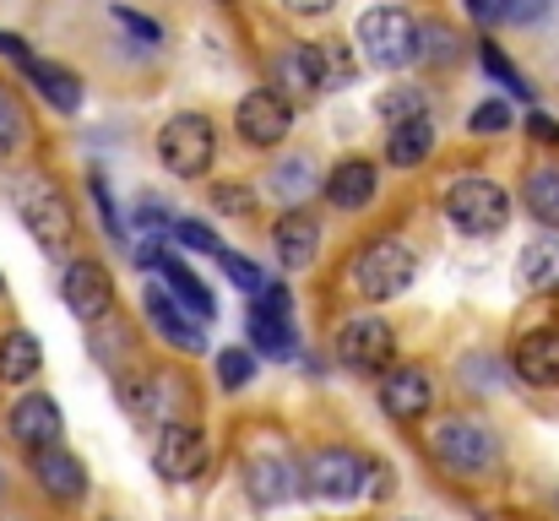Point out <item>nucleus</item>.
Masks as SVG:
<instances>
[{
  "label": "nucleus",
  "instance_id": "37998d69",
  "mask_svg": "<svg viewBox=\"0 0 559 521\" xmlns=\"http://www.w3.org/2000/svg\"><path fill=\"white\" fill-rule=\"evenodd\" d=\"M527 131H533L538 142H555L559 147V120H549V115H533V120H527Z\"/></svg>",
  "mask_w": 559,
  "mask_h": 521
},
{
  "label": "nucleus",
  "instance_id": "aec40b11",
  "mask_svg": "<svg viewBox=\"0 0 559 521\" xmlns=\"http://www.w3.org/2000/svg\"><path fill=\"white\" fill-rule=\"evenodd\" d=\"M516 375L527 386H559V332H533L516 343Z\"/></svg>",
  "mask_w": 559,
  "mask_h": 521
},
{
  "label": "nucleus",
  "instance_id": "ea45409f",
  "mask_svg": "<svg viewBox=\"0 0 559 521\" xmlns=\"http://www.w3.org/2000/svg\"><path fill=\"white\" fill-rule=\"evenodd\" d=\"M272 185H277L283 196H299V190L310 185V164H299V158H294V164H283V169L272 174Z\"/></svg>",
  "mask_w": 559,
  "mask_h": 521
},
{
  "label": "nucleus",
  "instance_id": "f8f14e48",
  "mask_svg": "<svg viewBox=\"0 0 559 521\" xmlns=\"http://www.w3.org/2000/svg\"><path fill=\"white\" fill-rule=\"evenodd\" d=\"M60 435H66V418H60V402H55V396H44V391L16 396V407H11V440H16L22 451L60 446Z\"/></svg>",
  "mask_w": 559,
  "mask_h": 521
},
{
  "label": "nucleus",
  "instance_id": "4c0bfd02",
  "mask_svg": "<svg viewBox=\"0 0 559 521\" xmlns=\"http://www.w3.org/2000/svg\"><path fill=\"white\" fill-rule=\"evenodd\" d=\"M212 201H217L223 212H234V217H245V212L255 206V196H250L245 185H217V190H212Z\"/></svg>",
  "mask_w": 559,
  "mask_h": 521
},
{
  "label": "nucleus",
  "instance_id": "6e6552de",
  "mask_svg": "<svg viewBox=\"0 0 559 521\" xmlns=\"http://www.w3.org/2000/svg\"><path fill=\"white\" fill-rule=\"evenodd\" d=\"M337 358L359 375H374L396 358V332L380 321V316H354L343 332H337Z\"/></svg>",
  "mask_w": 559,
  "mask_h": 521
},
{
  "label": "nucleus",
  "instance_id": "6ab92c4d",
  "mask_svg": "<svg viewBox=\"0 0 559 521\" xmlns=\"http://www.w3.org/2000/svg\"><path fill=\"white\" fill-rule=\"evenodd\" d=\"M272 250H277V261L288 267V272H299V267H310L316 261V250H321V223L310 217V212H283L277 217V228H272Z\"/></svg>",
  "mask_w": 559,
  "mask_h": 521
},
{
  "label": "nucleus",
  "instance_id": "c85d7f7f",
  "mask_svg": "<svg viewBox=\"0 0 559 521\" xmlns=\"http://www.w3.org/2000/svg\"><path fill=\"white\" fill-rule=\"evenodd\" d=\"M255 380V353L250 347H223L217 353V386L223 391H245Z\"/></svg>",
  "mask_w": 559,
  "mask_h": 521
},
{
  "label": "nucleus",
  "instance_id": "cd10ccee",
  "mask_svg": "<svg viewBox=\"0 0 559 521\" xmlns=\"http://www.w3.org/2000/svg\"><path fill=\"white\" fill-rule=\"evenodd\" d=\"M429 109V98L418 93V87H391L380 104H374V115L385 120V126H402V120H418Z\"/></svg>",
  "mask_w": 559,
  "mask_h": 521
},
{
  "label": "nucleus",
  "instance_id": "e433bc0d",
  "mask_svg": "<svg viewBox=\"0 0 559 521\" xmlns=\"http://www.w3.org/2000/svg\"><path fill=\"white\" fill-rule=\"evenodd\" d=\"M115 22H120L126 33H136L142 44H164V27H158L153 16H142V11H131V5H115Z\"/></svg>",
  "mask_w": 559,
  "mask_h": 521
},
{
  "label": "nucleus",
  "instance_id": "c9c22d12",
  "mask_svg": "<svg viewBox=\"0 0 559 521\" xmlns=\"http://www.w3.org/2000/svg\"><path fill=\"white\" fill-rule=\"evenodd\" d=\"M175 239H180L186 250H201V256H223V239H217L206 223H190V217H180V223H175Z\"/></svg>",
  "mask_w": 559,
  "mask_h": 521
},
{
  "label": "nucleus",
  "instance_id": "ddd939ff",
  "mask_svg": "<svg viewBox=\"0 0 559 521\" xmlns=\"http://www.w3.org/2000/svg\"><path fill=\"white\" fill-rule=\"evenodd\" d=\"M429 402H435V380H429V369H418V364L391 369L385 386H380V407H385L396 424H418V418L429 413Z\"/></svg>",
  "mask_w": 559,
  "mask_h": 521
},
{
  "label": "nucleus",
  "instance_id": "c03bdc74",
  "mask_svg": "<svg viewBox=\"0 0 559 521\" xmlns=\"http://www.w3.org/2000/svg\"><path fill=\"white\" fill-rule=\"evenodd\" d=\"M288 11H299V16H321V11H332L337 0H283Z\"/></svg>",
  "mask_w": 559,
  "mask_h": 521
},
{
  "label": "nucleus",
  "instance_id": "393cba45",
  "mask_svg": "<svg viewBox=\"0 0 559 521\" xmlns=\"http://www.w3.org/2000/svg\"><path fill=\"white\" fill-rule=\"evenodd\" d=\"M277 82L288 93H321V60H316V44H288L277 55Z\"/></svg>",
  "mask_w": 559,
  "mask_h": 521
},
{
  "label": "nucleus",
  "instance_id": "7c9ffc66",
  "mask_svg": "<svg viewBox=\"0 0 559 521\" xmlns=\"http://www.w3.org/2000/svg\"><path fill=\"white\" fill-rule=\"evenodd\" d=\"M478 55H484V71H489L495 82H506V93H516V98H533V87H527V76H522V71H516V66H511V60L500 55V44H484Z\"/></svg>",
  "mask_w": 559,
  "mask_h": 521
},
{
  "label": "nucleus",
  "instance_id": "1a4fd4ad",
  "mask_svg": "<svg viewBox=\"0 0 559 521\" xmlns=\"http://www.w3.org/2000/svg\"><path fill=\"white\" fill-rule=\"evenodd\" d=\"M234 126H239V137H245L250 147H277V142L288 137V126H294V109H288L283 93L261 87V93H245V98H239Z\"/></svg>",
  "mask_w": 559,
  "mask_h": 521
},
{
  "label": "nucleus",
  "instance_id": "b1692460",
  "mask_svg": "<svg viewBox=\"0 0 559 521\" xmlns=\"http://www.w3.org/2000/svg\"><path fill=\"white\" fill-rule=\"evenodd\" d=\"M522 283L533 294H559V239H533L522 245V261H516Z\"/></svg>",
  "mask_w": 559,
  "mask_h": 521
},
{
  "label": "nucleus",
  "instance_id": "5701e85b",
  "mask_svg": "<svg viewBox=\"0 0 559 521\" xmlns=\"http://www.w3.org/2000/svg\"><path fill=\"white\" fill-rule=\"evenodd\" d=\"M38 364H44V347H38L33 332H5L0 338V380L5 386H27L38 375Z\"/></svg>",
  "mask_w": 559,
  "mask_h": 521
},
{
  "label": "nucleus",
  "instance_id": "2f4dec72",
  "mask_svg": "<svg viewBox=\"0 0 559 521\" xmlns=\"http://www.w3.org/2000/svg\"><path fill=\"white\" fill-rule=\"evenodd\" d=\"M316 60H321V87H348L354 82V60H348L343 44H321Z\"/></svg>",
  "mask_w": 559,
  "mask_h": 521
},
{
  "label": "nucleus",
  "instance_id": "0eeeda50",
  "mask_svg": "<svg viewBox=\"0 0 559 521\" xmlns=\"http://www.w3.org/2000/svg\"><path fill=\"white\" fill-rule=\"evenodd\" d=\"M212 153H217V137H212V120L206 115H175L158 137V158L164 169L180 174V179H201L212 169Z\"/></svg>",
  "mask_w": 559,
  "mask_h": 521
},
{
  "label": "nucleus",
  "instance_id": "39448f33",
  "mask_svg": "<svg viewBox=\"0 0 559 521\" xmlns=\"http://www.w3.org/2000/svg\"><path fill=\"white\" fill-rule=\"evenodd\" d=\"M413 272H418V256H413L402 239H374V245L359 250V261H354V288H359L370 305H380V299L407 294Z\"/></svg>",
  "mask_w": 559,
  "mask_h": 521
},
{
  "label": "nucleus",
  "instance_id": "58836bf2",
  "mask_svg": "<svg viewBox=\"0 0 559 521\" xmlns=\"http://www.w3.org/2000/svg\"><path fill=\"white\" fill-rule=\"evenodd\" d=\"M544 11H549V0H500V16H506V22H516V27L538 22Z\"/></svg>",
  "mask_w": 559,
  "mask_h": 521
},
{
  "label": "nucleus",
  "instance_id": "de8ad7c7",
  "mask_svg": "<svg viewBox=\"0 0 559 521\" xmlns=\"http://www.w3.org/2000/svg\"><path fill=\"white\" fill-rule=\"evenodd\" d=\"M0 294H5V277H0Z\"/></svg>",
  "mask_w": 559,
  "mask_h": 521
},
{
  "label": "nucleus",
  "instance_id": "4be33fe9",
  "mask_svg": "<svg viewBox=\"0 0 559 521\" xmlns=\"http://www.w3.org/2000/svg\"><path fill=\"white\" fill-rule=\"evenodd\" d=\"M429 153H435V126H429V115L391 126V137H385V158H391L396 169H418Z\"/></svg>",
  "mask_w": 559,
  "mask_h": 521
},
{
  "label": "nucleus",
  "instance_id": "a18cd8bd",
  "mask_svg": "<svg viewBox=\"0 0 559 521\" xmlns=\"http://www.w3.org/2000/svg\"><path fill=\"white\" fill-rule=\"evenodd\" d=\"M0 55H11V60H27V44H22L16 33H0Z\"/></svg>",
  "mask_w": 559,
  "mask_h": 521
},
{
  "label": "nucleus",
  "instance_id": "49530a36",
  "mask_svg": "<svg viewBox=\"0 0 559 521\" xmlns=\"http://www.w3.org/2000/svg\"><path fill=\"white\" fill-rule=\"evenodd\" d=\"M467 11H473L478 22H495V16H500V0H467Z\"/></svg>",
  "mask_w": 559,
  "mask_h": 521
},
{
  "label": "nucleus",
  "instance_id": "a211bd4d",
  "mask_svg": "<svg viewBox=\"0 0 559 521\" xmlns=\"http://www.w3.org/2000/svg\"><path fill=\"white\" fill-rule=\"evenodd\" d=\"M22 66V76H27V87H38V98L49 104V109H60V115H76L82 109V76L76 71H66V66H55V60H16Z\"/></svg>",
  "mask_w": 559,
  "mask_h": 521
},
{
  "label": "nucleus",
  "instance_id": "7ed1b4c3",
  "mask_svg": "<svg viewBox=\"0 0 559 521\" xmlns=\"http://www.w3.org/2000/svg\"><path fill=\"white\" fill-rule=\"evenodd\" d=\"M429 451H435V462L445 467V473H489L495 462H500V440H495V429H484V424H473V418H445V424H435V435H429Z\"/></svg>",
  "mask_w": 559,
  "mask_h": 521
},
{
  "label": "nucleus",
  "instance_id": "f704fd0d",
  "mask_svg": "<svg viewBox=\"0 0 559 521\" xmlns=\"http://www.w3.org/2000/svg\"><path fill=\"white\" fill-rule=\"evenodd\" d=\"M22 131H27V120H22V109H16V98L0 87V158L22 142Z\"/></svg>",
  "mask_w": 559,
  "mask_h": 521
},
{
  "label": "nucleus",
  "instance_id": "a19ab883",
  "mask_svg": "<svg viewBox=\"0 0 559 521\" xmlns=\"http://www.w3.org/2000/svg\"><path fill=\"white\" fill-rule=\"evenodd\" d=\"M365 489H370L374 500H385L396 484H391V462H365Z\"/></svg>",
  "mask_w": 559,
  "mask_h": 521
},
{
  "label": "nucleus",
  "instance_id": "79ce46f5",
  "mask_svg": "<svg viewBox=\"0 0 559 521\" xmlns=\"http://www.w3.org/2000/svg\"><path fill=\"white\" fill-rule=\"evenodd\" d=\"M164 223H169V206L147 196V201H142V228H164Z\"/></svg>",
  "mask_w": 559,
  "mask_h": 521
},
{
  "label": "nucleus",
  "instance_id": "412c9836",
  "mask_svg": "<svg viewBox=\"0 0 559 521\" xmlns=\"http://www.w3.org/2000/svg\"><path fill=\"white\" fill-rule=\"evenodd\" d=\"M374 164L365 158H348V164H337V169L326 174V196H332V206H343V212H359L365 201H374Z\"/></svg>",
  "mask_w": 559,
  "mask_h": 521
},
{
  "label": "nucleus",
  "instance_id": "a878e982",
  "mask_svg": "<svg viewBox=\"0 0 559 521\" xmlns=\"http://www.w3.org/2000/svg\"><path fill=\"white\" fill-rule=\"evenodd\" d=\"M522 201H527V212L544 223V228H559V169H533L527 174V185H522Z\"/></svg>",
  "mask_w": 559,
  "mask_h": 521
},
{
  "label": "nucleus",
  "instance_id": "72a5a7b5",
  "mask_svg": "<svg viewBox=\"0 0 559 521\" xmlns=\"http://www.w3.org/2000/svg\"><path fill=\"white\" fill-rule=\"evenodd\" d=\"M217 261H223V272H228V277H234L245 294H261V288H266V277H261V267H255L250 256H234V250H223Z\"/></svg>",
  "mask_w": 559,
  "mask_h": 521
},
{
  "label": "nucleus",
  "instance_id": "473e14b6",
  "mask_svg": "<svg viewBox=\"0 0 559 521\" xmlns=\"http://www.w3.org/2000/svg\"><path fill=\"white\" fill-rule=\"evenodd\" d=\"M467 131H478V137H500V131H511V109H506V98L478 104V109L467 115Z\"/></svg>",
  "mask_w": 559,
  "mask_h": 521
},
{
  "label": "nucleus",
  "instance_id": "20e7f679",
  "mask_svg": "<svg viewBox=\"0 0 559 521\" xmlns=\"http://www.w3.org/2000/svg\"><path fill=\"white\" fill-rule=\"evenodd\" d=\"M359 44H365V60L380 71H402L413 55H418V27L402 5H370L359 16Z\"/></svg>",
  "mask_w": 559,
  "mask_h": 521
},
{
  "label": "nucleus",
  "instance_id": "f03ea898",
  "mask_svg": "<svg viewBox=\"0 0 559 521\" xmlns=\"http://www.w3.org/2000/svg\"><path fill=\"white\" fill-rule=\"evenodd\" d=\"M16 217L27 223V234H33L49 256H60V250L71 245V201H66V190H60L49 174L16 179Z\"/></svg>",
  "mask_w": 559,
  "mask_h": 521
},
{
  "label": "nucleus",
  "instance_id": "423d86ee",
  "mask_svg": "<svg viewBox=\"0 0 559 521\" xmlns=\"http://www.w3.org/2000/svg\"><path fill=\"white\" fill-rule=\"evenodd\" d=\"M299 489L321 506H348L354 495H365V457H354L348 446L316 451L310 467L299 473Z\"/></svg>",
  "mask_w": 559,
  "mask_h": 521
},
{
  "label": "nucleus",
  "instance_id": "bb28decb",
  "mask_svg": "<svg viewBox=\"0 0 559 521\" xmlns=\"http://www.w3.org/2000/svg\"><path fill=\"white\" fill-rule=\"evenodd\" d=\"M250 343L261 347L266 358H294V353H299V332H294V321H277V316H250Z\"/></svg>",
  "mask_w": 559,
  "mask_h": 521
},
{
  "label": "nucleus",
  "instance_id": "4468645a",
  "mask_svg": "<svg viewBox=\"0 0 559 521\" xmlns=\"http://www.w3.org/2000/svg\"><path fill=\"white\" fill-rule=\"evenodd\" d=\"M33 478H38V489H44L49 500H60V506H76V500L87 495V467H82V457H71L66 446L33 451Z\"/></svg>",
  "mask_w": 559,
  "mask_h": 521
},
{
  "label": "nucleus",
  "instance_id": "f257e3e1",
  "mask_svg": "<svg viewBox=\"0 0 559 521\" xmlns=\"http://www.w3.org/2000/svg\"><path fill=\"white\" fill-rule=\"evenodd\" d=\"M445 217H451L456 234L489 239V234H500V228L511 223V196H506L495 179H484V174H462V179L445 190Z\"/></svg>",
  "mask_w": 559,
  "mask_h": 521
},
{
  "label": "nucleus",
  "instance_id": "09e8293b",
  "mask_svg": "<svg viewBox=\"0 0 559 521\" xmlns=\"http://www.w3.org/2000/svg\"><path fill=\"white\" fill-rule=\"evenodd\" d=\"M413 521H418V517H413Z\"/></svg>",
  "mask_w": 559,
  "mask_h": 521
},
{
  "label": "nucleus",
  "instance_id": "2eb2a0df",
  "mask_svg": "<svg viewBox=\"0 0 559 521\" xmlns=\"http://www.w3.org/2000/svg\"><path fill=\"white\" fill-rule=\"evenodd\" d=\"M245 495L272 511V506H283V500L299 495V467L288 457H277V451H255L245 462Z\"/></svg>",
  "mask_w": 559,
  "mask_h": 521
},
{
  "label": "nucleus",
  "instance_id": "f3484780",
  "mask_svg": "<svg viewBox=\"0 0 559 521\" xmlns=\"http://www.w3.org/2000/svg\"><path fill=\"white\" fill-rule=\"evenodd\" d=\"M142 305H147V321L158 327V338H164L169 347H180V353H201V347H206L201 321H195V316L186 321V305H180V299H169L164 288H147V299H142Z\"/></svg>",
  "mask_w": 559,
  "mask_h": 521
},
{
  "label": "nucleus",
  "instance_id": "9d476101",
  "mask_svg": "<svg viewBox=\"0 0 559 521\" xmlns=\"http://www.w3.org/2000/svg\"><path fill=\"white\" fill-rule=\"evenodd\" d=\"M136 267H147V272L158 267V277L169 283V294H175V299L186 305L195 321H212V316H217V299H212V288H206V283H201L195 272H190V267L180 261V256H175V250H164V245H142Z\"/></svg>",
  "mask_w": 559,
  "mask_h": 521
},
{
  "label": "nucleus",
  "instance_id": "9b49d317",
  "mask_svg": "<svg viewBox=\"0 0 559 521\" xmlns=\"http://www.w3.org/2000/svg\"><path fill=\"white\" fill-rule=\"evenodd\" d=\"M60 299L76 321H104L109 305H115V283L98 261H71L66 277H60Z\"/></svg>",
  "mask_w": 559,
  "mask_h": 521
},
{
  "label": "nucleus",
  "instance_id": "c756f323",
  "mask_svg": "<svg viewBox=\"0 0 559 521\" xmlns=\"http://www.w3.org/2000/svg\"><path fill=\"white\" fill-rule=\"evenodd\" d=\"M120 402H126L136 418H153V413H158V380H153V375H126V380H120Z\"/></svg>",
  "mask_w": 559,
  "mask_h": 521
},
{
  "label": "nucleus",
  "instance_id": "dca6fc26",
  "mask_svg": "<svg viewBox=\"0 0 559 521\" xmlns=\"http://www.w3.org/2000/svg\"><path fill=\"white\" fill-rule=\"evenodd\" d=\"M153 462H158V473H164L169 484H190V478L201 473V462H206V435H201L195 424H164Z\"/></svg>",
  "mask_w": 559,
  "mask_h": 521
}]
</instances>
